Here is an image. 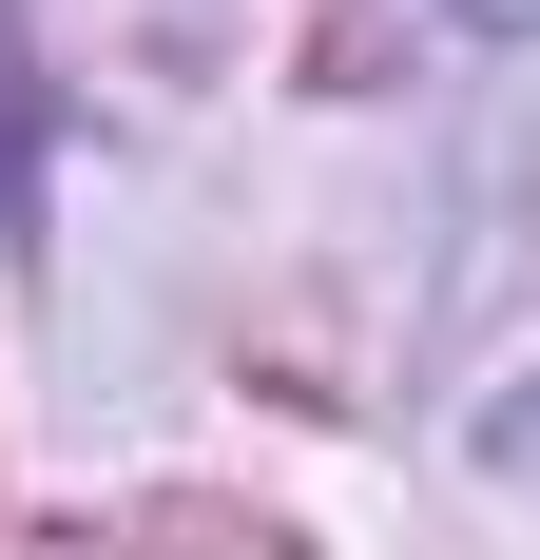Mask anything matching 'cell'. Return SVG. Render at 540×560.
<instances>
[{"mask_svg":"<svg viewBox=\"0 0 540 560\" xmlns=\"http://www.w3.org/2000/svg\"><path fill=\"white\" fill-rule=\"evenodd\" d=\"M444 20H483V39H540V0H444Z\"/></svg>","mask_w":540,"mask_h":560,"instance_id":"1","label":"cell"}]
</instances>
